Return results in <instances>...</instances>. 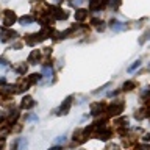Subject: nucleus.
Masks as SVG:
<instances>
[{
	"mask_svg": "<svg viewBox=\"0 0 150 150\" xmlns=\"http://www.w3.org/2000/svg\"><path fill=\"white\" fill-rule=\"evenodd\" d=\"M108 138H111V131L110 130H103L98 133V139H102V141H106Z\"/></svg>",
	"mask_w": 150,
	"mask_h": 150,
	"instance_id": "17",
	"label": "nucleus"
},
{
	"mask_svg": "<svg viewBox=\"0 0 150 150\" xmlns=\"http://www.w3.org/2000/svg\"><path fill=\"white\" fill-rule=\"evenodd\" d=\"M41 80V75H38V74H31V77L28 78V81H30V84H35V83H38Z\"/></svg>",
	"mask_w": 150,
	"mask_h": 150,
	"instance_id": "19",
	"label": "nucleus"
},
{
	"mask_svg": "<svg viewBox=\"0 0 150 150\" xmlns=\"http://www.w3.org/2000/svg\"><path fill=\"white\" fill-rule=\"evenodd\" d=\"M3 83H5V78L2 77V78H0V84H3Z\"/></svg>",
	"mask_w": 150,
	"mask_h": 150,
	"instance_id": "30",
	"label": "nucleus"
},
{
	"mask_svg": "<svg viewBox=\"0 0 150 150\" xmlns=\"http://www.w3.org/2000/svg\"><path fill=\"white\" fill-rule=\"evenodd\" d=\"M105 150H119V145H116V144H111V145H108V147Z\"/></svg>",
	"mask_w": 150,
	"mask_h": 150,
	"instance_id": "25",
	"label": "nucleus"
},
{
	"mask_svg": "<svg viewBox=\"0 0 150 150\" xmlns=\"http://www.w3.org/2000/svg\"><path fill=\"white\" fill-rule=\"evenodd\" d=\"M19 144H21V139H14V142L11 144V150H19Z\"/></svg>",
	"mask_w": 150,
	"mask_h": 150,
	"instance_id": "23",
	"label": "nucleus"
},
{
	"mask_svg": "<svg viewBox=\"0 0 150 150\" xmlns=\"http://www.w3.org/2000/svg\"><path fill=\"white\" fill-rule=\"evenodd\" d=\"M136 119H139V120H142V119H145V117H149L150 114H149V110L147 108H141V110H138L136 111Z\"/></svg>",
	"mask_w": 150,
	"mask_h": 150,
	"instance_id": "9",
	"label": "nucleus"
},
{
	"mask_svg": "<svg viewBox=\"0 0 150 150\" xmlns=\"http://www.w3.org/2000/svg\"><path fill=\"white\" fill-rule=\"evenodd\" d=\"M124 111V102L122 100H112V103L108 108V114L110 116H120Z\"/></svg>",
	"mask_w": 150,
	"mask_h": 150,
	"instance_id": "1",
	"label": "nucleus"
},
{
	"mask_svg": "<svg viewBox=\"0 0 150 150\" xmlns=\"http://www.w3.org/2000/svg\"><path fill=\"white\" fill-rule=\"evenodd\" d=\"M86 17H88V11H86V9H78V11L75 13V19H77V21H84Z\"/></svg>",
	"mask_w": 150,
	"mask_h": 150,
	"instance_id": "12",
	"label": "nucleus"
},
{
	"mask_svg": "<svg viewBox=\"0 0 150 150\" xmlns=\"http://www.w3.org/2000/svg\"><path fill=\"white\" fill-rule=\"evenodd\" d=\"M110 6L112 9H117V8L120 6V0H110Z\"/></svg>",
	"mask_w": 150,
	"mask_h": 150,
	"instance_id": "20",
	"label": "nucleus"
},
{
	"mask_svg": "<svg viewBox=\"0 0 150 150\" xmlns=\"http://www.w3.org/2000/svg\"><path fill=\"white\" fill-rule=\"evenodd\" d=\"M134 86H136V83L133 81V80H130V81H125L124 83V88H122V89H124V91H131Z\"/></svg>",
	"mask_w": 150,
	"mask_h": 150,
	"instance_id": "18",
	"label": "nucleus"
},
{
	"mask_svg": "<svg viewBox=\"0 0 150 150\" xmlns=\"http://www.w3.org/2000/svg\"><path fill=\"white\" fill-rule=\"evenodd\" d=\"M70 106H72V97H67L63 103H61V106H59V110H58V114L59 116L67 114L69 110H70Z\"/></svg>",
	"mask_w": 150,
	"mask_h": 150,
	"instance_id": "4",
	"label": "nucleus"
},
{
	"mask_svg": "<svg viewBox=\"0 0 150 150\" xmlns=\"http://www.w3.org/2000/svg\"><path fill=\"white\" fill-rule=\"evenodd\" d=\"M50 16H52V19H56V21H61V19L64 21V19L69 17V14L58 6H52L50 8Z\"/></svg>",
	"mask_w": 150,
	"mask_h": 150,
	"instance_id": "2",
	"label": "nucleus"
},
{
	"mask_svg": "<svg viewBox=\"0 0 150 150\" xmlns=\"http://www.w3.org/2000/svg\"><path fill=\"white\" fill-rule=\"evenodd\" d=\"M110 23H111V28H112L114 31H122V30L125 28V25H124L122 22H119V21H111Z\"/></svg>",
	"mask_w": 150,
	"mask_h": 150,
	"instance_id": "10",
	"label": "nucleus"
},
{
	"mask_svg": "<svg viewBox=\"0 0 150 150\" xmlns=\"http://www.w3.org/2000/svg\"><path fill=\"white\" fill-rule=\"evenodd\" d=\"M41 58V52L39 50H33L30 56H28V63H31V64H38V61H39Z\"/></svg>",
	"mask_w": 150,
	"mask_h": 150,
	"instance_id": "7",
	"label": "nucleus"
},
{
	"mask_svg": "<svg viewBox=\"0 0 150 150\" xmlns=\"http://www.w3.org/2000/svg\"><path fill=\"white\" fill-rule=\"evenodd\" d=\"M19 22H21L22 25H28V23L35 22V17H33V16H23V17L19 19Z\"/></svg>",
	"mask_w": 150,
	"mask_h": 150,
	"instance_id": "14",
	"label": "nucleus"
},
{
	"mask_svg": "<svg viewBox=\"0 0 150 150\" xmlns=\"http://www.w3.org/2000/svg\"><path fill=\"white\" fill-rule=\"evenodd\" d=\"M49 150H61V147H59V145H56V147H52V149H49Z\"/></svg>",
	"mask_w": 150,
	"mask_h": 150,
	"instance_id": "29",
	"label": "nucleus"
},
{
	"mask_svg": "<svg viewBox=\"0 0 150 150\" xmlns=\"http://www.w3.org/2000/svg\"><path fill=\"white\" fill-rule=\"evenodd\" d=\"M3 117H5V114H3L2 111H0V119H3Z\"/></svg>",
	"mask_w": 150,
	"mask_h": 150,
	"instance_id": "31",
	"label": "nucleus"
},
{
	"mask_svg": "<svg viewBox=\"0 0 150 150\" xmlns=\"http://www.w3.org/2000/svg\"><path fill=\"white\" fill-rule=\"evenodd\" d=\"M102 111H103V105H102L100 102L92 103V105H91V114H94V116H98Z\"/></svg>",
	"mask_w": 150,
	"mask_h": 150,
	"instance_id": "8",
	"label": "nucleus"
},
{
	"mask_svg": "<svg viewBox=\"0 0 150 150\" xmlns=\"http://www.w3.org/2000/svg\"><path fill=\"white\" fill-rule=\"evenodd\" d=\"M27 120H38V116L31 114V116H27Z\"/></svg>",
	"mask_w": 150,
	"mask_h": 150,
	"instance_id": "26",
	"label": "nucleus"
},
{
	"mask_svg": "<svg viewBox=\"0 0 150 150\" xmlns=\"http://www.w3.org/2000/svg\"><path fill=\"white\" fill-rule=\"evenodd\" d=\"M106 5V0H89V9L91 11H98Z\"/></svg>",
	"mask_w": 150,
	"mask_h": 150,
	"instance_id": "5",
	"label": "nucleus"
},
{
	"mask_svg": "<svg viewBox=\"0 0 150 150\" xmlns=\"http://www.w3.org/2000/svg\"><path fill=\"white\" fill-rule=\"evenodd\" d=\"M16 21H17V17H16V14H14L13 11L6 9V11L3 13V25L5 27H11Z\"/></svg>",
	"mask_w": 150,
	"mask_h": 150,
	"instance_id": "3",
	"label": "nucleus"
},
{
	"mask_svg": "<svg viewBox=\"0 0 150 150\" xmlns=\"http://www.w3.org/2000/svg\"><path fill=\"white\" fill-rule=\"evenodd\" d=\"M138 150H150V145L149 144H139L138 145Z\"/></svg>",
	"mask_w": 150,
	"mask_h": 150,
	"instance_id": "24",
	"label": "nucleus"
},
{
	"mask_svg": "<svg viewBox=\"0 0 150 150\" xmlns=\"http://www.w3.org/2000/svg\"><path fill=\"white\" fill-rule=\"evenodd\" d=\"M42 75H44L45 78H50L52 75H53V69H52V66H44V67H42Z\"/></svg>",
	"mask_w": 150,
	"mask_h": 150,
	"instance_id": "13",
	"label": "nucleus"
},
{
	"mask_svg": "<svg viewBox=\"0 0 150 150\" xmlns=\"http://www.w3.org/2000/svg\"><path fill=\"white\" fill-rule=\"evenodd\" d=\"M139 66H141V61H139V59H138V61H134V63L128 67V72H133V70H134V69H138Z\"/></svg>",
	"mask_w": 150,
	"mask_h": 150,
	"instance_id": "21",
	"label": "nucleus"
},
{
	"mask_svg": "<svg viewBox=\"0 0 150 150\" xmlns=\"http://www.w3.org/2000/svg\"><path fill=\"white\" fill-rule=\"evenodd\" d=\"M36 42H38L36 35H28V36H25V44H28V45H35Z\"/></svg>",
	"mask_w": 150,
	"mask_h": 150,
	"instance_id": "15",
	"label": "nucleus"
},
{
	"mask_svg": "<svg viewBox=\"0 0 150 150\" xmlns=\"http://www.w3.org/2000/svg\"><path fill=\"white\" fill-rule=\"evenodd\" d=\"M17 117H19V112L14 110V111H9V114H8V122L9 124H13V122H16L17 120Z\"/></svg>",
	"mask_w": 150,
	"mask_h": 150,
	"instance_id": "16",
	"label": "nucleus"
},
{
	"mask_svg": "<svg viewBox=\"0 0 150 150\" xmlns=\"http://www.w3.org/2000/svg\"><path fill=\"white\" fill-rule=\"evenodd\" d=\"M35 105H36V103H35V100H33V97H30V96L23 97L22 102H21V108H22V110H31Z\"/></svg>",
	"mask_w": 150,
	"mask_h": 150,
	"instance_id": "6",
	"label": "nucleus"
},
{
	"mask_svg": "<svg viewBox=\"0 0 150 150\" xmlns=\"http://www.w3.org/2000/svg\"><path fill=\"white\" fill-rule=\"evenodd\" d=\"M14 70H16L19 75H25V72H27V64H25V63H21V64L14 66Z\"/></svg>",
	"mask_w": 150,
	"mask_h": 150,
	"instance_id": "11",
	"label": "nucleus"
},
{
	"mask_svg": "<svg viewBox=\"0 0 150 150\" xmlns=\"http://www.w3.org/2000/svg\"><path fill=\"white\" fill-rule=\"evenodd\" d=\"M141 96H142L144 98H145V97H149V96H150V86H145L142 91H141Z\"/></svg>",
	"mask_w": 150,
	"mask_h": 150,
	"instance_id": "22",
	"label": "nucleus"
},
{
	"mask_svg": "<svg viewBox=\"0 0 150 150\" xmlns=\"http://www.w3.org/2000/svg\"><path fill=\"white\" fill-rule=\"evenodd\" d=\"M61 142H63V144L66 142V138H64V136H59V139L56 141V144H61Z\"/></svg>",
	"mask_w": 150,
	"mask_h": 150,
	"instance_id": "27",
	"label": "nucleus"
},
{
	"mask_svg": "<svg viewBox=\"0 0 150 150\" xmlns=\"http://www.w3.org/2000/svg\"><path fill=\"white\" fill-rule=\"evenodd\" d=\"M0 66H8V61L5 58H0Z\"/></svg>",
	"mask_w": 150,
	"mask_h": 150,
	"instance_id": "28",
	"label": "nucleus"
},
{
	"mask_svg": "<svg viewBox=\"0 0 150 150\" xmlns=\"http://www.w3.org/2000/svg\"><path fill=\"white\" fill-rule=\"evenodd\" d=\"M0 150H3V144H0Z\"/></svg>",
	"mask_w": 150,
	"mask_h": 150,
	"instance_id": "32",
	"label": "nucleus"
}]
</instances>
